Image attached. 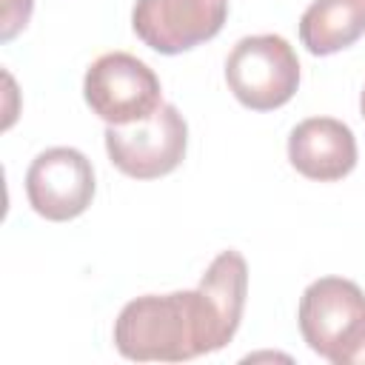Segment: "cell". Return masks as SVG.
<instances>
[{"label":"cell","mask_w":365,"mask_h":365,"mask_svg":"<svg viewBox=\"0 0 365 365\" xmlns=\"http://www.w3.org/2000/svg\"><path fill=\"white\" fill-rule=\"evenodd\" d=\"M234 334L237 331L202 285L194 291L137 297L114 322L117 351L137 362L194 359L225 348Z\"/></svg>","instance_id":"6da1fadb"},{"label":"cell","mask_w":365,"mask_h":365,"mask_svg":"<svg viewBox=\"0 0 365 365\" xmlns=\"http://www.w3.org/2000/svg\"><path fill=\"white\" fill-rule=\"evenodd\" d=\"M297 319L314 354L334 365H351L365 339V294L342 277L314 279L299 297Z\"/></svg>","instance_id":"7a4b0ae2"},{"label":"cell","mask_w":365,"mask_h":365,"mask_svg":"<svg viewBox=\"0 0 365 365\" xmlns=\"http://www.w3.org/2000/svg\"><path fill=\"white\" fill-rule=\"evenodd\" d=\"M225 83L251 111L279 108L299 86L297 51L279 34L242 37L225 60Z\"/></svg>","instance_id":"3957f363"},{"label":"cell","mask_w":365,"mask_h":365,"mask_svg":"<svg viewBox=\"0 0 365 365\" xmlns=\"http://www.w3.org/2000/svg\"><path fill=\"white\" fill-rule=\"evenodd\" d=\"M88 108L108 125H131L148 120L163 106L160 77L128 51L97 57L83 80Z\"/></svg>","instance_id":"277c9868"},{"label":"cell","mask_w":365,"mask_h":365,"mask_svg":"<svg viewBox=\"0 0 365 365\" xmlns=\"http://www.w3.org/2000/svg\"><path fill=\"white\" fill-rule=\"evenodd\" d=\"M188 145V125L177 106L163 103L148 120L131 125H106L108 160L134 180H154L171 174Z\"/></svg>","instance_id":"5b68a950"},{"label":"cell","mask_w":365,"mask_h":365,"mask_svg":"<svg viewBox=\"0 0 365 365\" xmlns=\"http://www.w3.org/2000/svg\"><path fill=\"white\" fill-rule=\"evenodd\" d=\"M228 0H137L131 11L134 34L160 54H182L220 34Z\"/></svg>","instance_id":"8992f818"},{"label":"cell","mask_w":365,"mask_h":365,"mask_svg":"<svg viewBox=\"0 0 365 365\" xmlns=\"http://www.w3.org/2000/svg\"><path fill=\"white\" fill-rule=\"evenodd\" d=\"M26 197L29 205L51 222L80 217L94 197L91 160L68 145L40 151L26 171Z\"/></svg>","instance_id":"52a82bcc"},{"label":"cell","mask_w":365,"mask_h":365,"mask_svg":"<svg viewBox=\"0 0 365 365\" xmlns=\"http://www.w3.org/2000/svg\"><path fill=\"white\" fill-rule=\"evenodd\" d=\"M288 160L302 177L334 182L354 171L356 137L342 120L311 117L294 125L288 137Z\"/></svg>","instance_id":"ba28073f"},{"label":"cell","mask_w":365,"mask_h":365,"mask_svg":"<svg viewBox=\"0 0 365 365\" xmlns=\"http://www.w3.org/2000/svg\"><path fill=\"white\" fill-rule=\"evenodd\" d=\"M365 34V0H314L299 17V40L311 54H334Z\"/></svg>","instance_id":"9c48e42d"},{"label":"cell","mask_w":365,"mask_h":365,"mask_svg":"<svg viewBox=\"0 0 365 365\" xmlns=\"http://www.w3.org/2000/svg\"><path fill=\"white\" fill-rule=\"evenodd\" d=\"M31 17V0H3V29L0 40H11L20 29H26Z\"/></svg>","instance_id":"30bf717a"},{"label":"cell","mask_w":365,"mask_h":365,"mask_svg":"<svg viewBox=\"0 0 365 365\" xmlns=\"http://www.w3.org/2000/svg\"><path fill=\"white\" fill-rule=\"evenodd\" d=\"M351 365H365V339H362V345L356 348V354H354V359H351Z\"/></svg>","instance_id":"8fae6325"},{"label":"cell","mask_w":365,"mask_h":365,"mask_svg":"<svg viewBox=\"0 0 365 365\" xmlns=\"http://www.w3.org/2000/svg\"><path fill=\"white\" fill-rule=\"evenodd\" d=\"M359 108H362V117H365V88H362V97H359Z\"/></svg>","instance_id":"7c38bea8"}]
</instances>
